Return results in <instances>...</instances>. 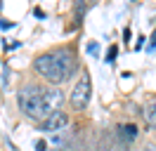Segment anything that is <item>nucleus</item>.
Segmentation results:
<instances>
[{
	"instance_id": "obj_3",
	"label": "nucleus",
	"mask_w": 156,
	"mask_h": 151,
	"mask_svg": "<svg viewBox=\"0 0 156 151\" xmlns=\"http://www.w3.org/2000/svg\"><path fill=\"white\" fill-rule=\"evenodd\" d=\"M90 97H92V80H90V73L88 71H83L80 73V78H78L76 87H73V92H71V106L76 109V111H80V109H85L90 102Z\"/></svg>"
},
{
	"instance_id": "obj_6",
	"label": "nucleus",
	"mask_w": 156,
	"mask_h": 151,
	"mask_svg": "<svg viewBox=\"0 0 156 151\" xmlns=\"http://www.w3.org/2000/svg\"><path fill=\"white\" fill-rule=\"evenodd\" d=\"M142 116H144V123L149 125V128H156V97H154V99H149V102L144 104Z\"/></svg>"
},
{
	"instance_id": "obj_11",
	"label": "nucleus",
	"mask_w": 156,
	"mask_h": 151,
	"mask_svg": "<svg viewBox=\"0 0 156 151\" xmlns=\"http://www.w3.org/2000/svg\"><path fill=\"white\" fill-rule=\"evenodd\" d=\"M144 151H156V146H147V149Z\"/></svg>"
},
{
	"instance_id": "obj_1",
	"label": "nucleus",
	"mask_w": 156,
	"mask_h": 151,
	"mask_svg": "<svg viewBox=\"0 0 156 151\" xmlns=\"http://www.w3.org/2000/svg\"><path fill=\"white\" fill-rule=\"evenodd\" d=\"M64 94L57 87H45V85H26L19 92V109L31 121H48L52 113L62 111Z\"/></svg>"
},
{
	"instance_id": "obj_8",
	"label": "nucleus",
	"mask_w": 156,
	"mask_h": 151,
	"mask_svg": "<svg viewBox=\"0 0 156 151\" xmlns=\"http://www.w3.org/2000/svg\"><path fill=\"white\" fill-rule=\"evenodd\" d=\"M12 26H14L12 21H7V19H0V28H2V31H7V28H12Z\"/></svg>"
},
{
	"instance_id": "obj_10",
	"label": "nucleus",
	"mask_w": 156,
	"mask_h": 151,
	"mask_svg": "<svg viewBox=\"0 0 156 151\" xmlns=\"http://www.w3.org/2000/svg\"><path fill=\"white\" fill-rule=\"evenodd\" d=\"M36 151H45V142H43V139L36 142Z\"/></svg>"
},
{
	"instance_id": "obj_9",
	"label": "nucleus",
	"mask_w": 156,
	"mask_h": 151,
	"mask_svg": "<svg viewBox=\"0 0 156 151\" xmlns=\"http://www.w3.org/2000/svg\"><path fill=\"white\" fill-rule=\"evenodd\" d=\"M156 47V28H154V33H151V38H149V50H154Z\"/></svg>"
},
{
	"instance_id": "obj_2",
	"label": "nucleus",
	"mask_w": 156,
	"mask_h": 151,
	"mask_svg": "<svg viewBox=\"0 0 156 151\" xmlns=\"http://www.w3.org/2000/svg\"><path fill=\"white\" fill-rule=\"evenodd\" d=\"M33 68L50 85H62L76 73V59H73L71 50H52V52H45V54L36 57Z\"/></svg>"
},
{
	"instance_id": "obj_4",
	"label": "nucleus",
	"mask_w": 156,
	"mask_h": 151,
	"mask_svg": "<svg viewBox=\"0 0 156 151\" xmlns=\"http://www.w3.org/2000/svg\"><path fill=\"white\" fill-rule=\"evenodd\" d=\"M69 125V116L64 111H57V113H52L48 121H43L40 123V128L45 132H55V130H62V128H66Z\"/></svg>"
},
{
	"instance_id": "obj_7",
	"label": "nucleus",
	"mask_w": 156,
	"mask_h": 151,
	"mask_svg": "<svg viewBox=\"0 0 156 151\" xmlns=\"http://www.w3.org/2000/svg\"><path fill=\"white\" fill-rule=\"evenodd\" d=\"M116 57H118V47L111 45V47L107 50V61H109V64H114V61H116Z\"/></svg>"
},
{
	"instance_id": "obj_5",
	"label": "nucleus",
	"mask_w": 156,
	"mask_h": 151,
	"mask_svg": "<svg viewBox=\"0 0 156 151\" xmlns=\"http://www.w3.org/2000/svg\"><path fill=\"white\" fill-rule=\"evenodd\" d=\"M116 135H118V139L121 142H135V137H137V125L135 123H121L116 128Z\"/></svg>"
}]
</instances>
